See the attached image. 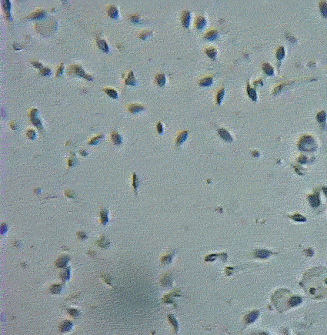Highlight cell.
Wrapping results in <instances>:
<instances>
[{
    "label": "cell",
    "mask_w": 327,
    "mask_h": 335,
    "mask_svg": "<svg viewBox=\"0 0 327 335\" xmlns=\"http://www.w3.org/2000/svg\"><path fill=\"white\" fill-rule=\"evenodd\" d=\"M206 25H207V20L206 19L205 16H198L196 18V20H195L194 26L198 30H202V29H203Z\"/></svg>",
    "instance_id": "4fadbf2b"
},
{
    "label": "cell",
    "mask_w": 327,
    "mask_h": 335,
    "mask_svg": "<svg viewBox=\"0 0 327 335\" xmlns=\"http://www.w3.org/2000/svg\"><path fill=\"white\" fill-rule=\"evenodd\" d=\"M217 133L219 137L223 140H224L225 142L232 143L233 141V137H232V136L230 134V133L226 129H225V128H219V129L217 130Z\"/></svg>",
    "instance_id": "9c48e42d"
},
{
    "label": "cell",
    "mask_w": 327,
    "mask_h": 335,
    "mask_svg": "<svg viewBox=\"0 0 327 335\" xmlns=\"http://www.w3.org/2000/svg\"><path fill=\"white\" fill-rule=\"evenodd\" d=\"M96 244L99 247H101V248L107 249L110 246L111 243H110V240H109L108 237H106V236L103 235L98 240H96Z\"/></svg>",
    "instance_id": "e0dca14e"
},
{
    "label": "cell",
    "mask_w": 327,
    "mask_h": 335,
    "mask_svg": "<svg viewBox=\"0 0 327 335\" xmlns=\"http://www.w3.org/2000/svg\"><path fill=\"white\" fill-rule=\"evenodd\" d=\"M70 267H66L60 272V277L63 281H67L70 278Z\"/></svg>",
    "instance_id": "484cf974"
},
{
    "label": "cell",
    "mask_w": 327,
    "mask_h": 335,
    "mask_svg": "<svg viewBox=\"0 0 327 335\" xmlns=\"http://www.w3.org/2000/svg\"><path fill=\"white\" fill-rule=\"evenodd\" d=\"M129 20L133 23H141V17L138 14H133L129 16Z\"/></svg>",
    "instance_id": "8d00e7d4"
},
{
    "label": "cell",
    "mask_w": 327,
    "mask_h": 335,
    "mask_svg": "<svg viewBox=\"0 0 327 335\" xmlns=\"http://www.w3.org/2000/svg\"><path fill=\"white\" fill-rule=\"evenodd\" d=\"M225 94H226V90L225 88H221L217 91L216 95V103L218 106L221 105L223 103V100L225 97Z\"/></svg>",
    "instance_id": "cb8c5ba5"
},
{
    "label": "cell",
    "mask_w": 327,
    "mask_h": 335,
    "mask_svg": "<svg viewBox=\"0 0 327 335\" xmlns=\"http://www.w3.org/2000/svg\"><path fill=\"white\" fill-rule=\"evenodd\" d=\"M96 46H97L99 50H101L105 53H110V46H109L108 43L105 39H102V38H97L96 39Z\"/></svg>",
    "instance_id": "7c38bea8"
},
{
    "label": "cell",
    "mask_w": 327,
    "mask_h": 335,
    "mask_svg": "<svg viewBox=\"0 0 327 335\" xmlns=\"http://www.w3.org/2000/svg\"><path fill=\"white\" fill-rule=\"evenodd\" d=\"M65 197H68V198L73 199V198H75V197H76V193H75L73 191V190H65Z\"/></svg>",
    "instance_id": "7bdbcfd3"
},
{
    "label": "cell",
    "mask_w": 327,
    "mask_h": 335,
    "mask_svg": "<svg viewBox=\"0 0 327 335\" xmlns=\"http://www.w3.org/2000/svg\"><path fill=\"white\" fill-rule=\"evenodd\" d=\"M67 74L72 77H79V78H82L87 81H93L94 78L91 75L86 73L85 69L80 65L78 64H73L69 66L67 69Z\"/></svg>",
    "instance_id": "6da1fadb"
},
{
    "label": "cell",
    "mask_w": 327,
    "mask_h": 335,
    "mask_svg": "<svg viewBox=\"0 0 327 335\" xmlns=\"http://www.w3.org/2000/svg\"><path fill=\"white\" fill-rule=\"evenodd\" d=\"M219 32H218L216 29H210V30H209L205 34L204 39H205L206 40L213 41L217 39L218 38H219Z\"/></svg>",
    "instance_id": "ffe728a7"
},
{
    "label": "cell",
    "mask_w": 327,
    "mask_h": 335,
    "mask_svg": "<svg viewBox=\"0 0 327 335\" xmlns=\"http://www.w3.org/2000/svg\"><path fill=\"white\" fill-rule=\"evenodd\" d=\"M77 237L81 240H86L88 238V235L85 232H83V231H80V232L77 233Z\"/></svg>",
    "instance_id": "ee69618b"
},
{
    "label": "cell",
    "mask_w": 327,
    "mask_h": 335,
    "mask_svg": "<svg viewBox=\"0 0 327 335\" xmlns=\"http://www.w3.org/2000/svg\"><path fill=\"white\" fill-rule=\"evenodd\" d=\"M152 34H153V32H152V31H150V30L142 31V32H140V34H139V38H140V39H142V40H146V39H147L148 38L151 37V36H152Z\"/></svg>",
    "instance_id": "f1b7e54d"
},
{
    "label": "cell",
    "mask_w": 327,
    "mask_h": 335,
    "mask_svg": "<svg viewBox=\"0 0 327 335\" xmlns=\"http://www.w3.org/2000/svg\"><path fill=\"white\" fill-rule=\"evenodd\" d=\"M111 141L116 146H120L123 143V137L122 135L117 131L112 132Z\"/></svg>",
    "instance_id": "9a60e30c"
},
{
    "label": "cell",
    "mask_w": 327,
    "mask_h": 335,
    "mask_svg": "<svg viewBox=\"0 0 327 335\" xmlns=\"http://www.w3.org/2000/svg\"><path fill=\"white\" fill-rule=\"evenodd\" d=\"M10 127L11 129L13 130H17L19 128H20V126H19V124H18V122H16V121H13V122H10Z\"/></svg>",
    "instance_id": "bcb514c9"
},
{
    "label": "cell",
    "mask_w": 327,
    "mask_h": 335,
    "mask_svg": "<svg viewBox=\"0 0 327 335\" xmlns=\"http://www.w3.org/2000/svg\"><path fill=\"white\" fill-rule=\"evenodd\" d=\"M124 84L129 86H136L138 83L136 79L133 70L128 72L126 76H124Z\"/></svg>",
    "instance_id": "8992f818"
},
{
    "label": "cell",
    "mask_w": 327,
    "mask_h": 335,
    "mask_svg": "<svg viewBox=\"0 0 327 335\" xmlns=\"http://www.w3.org/2000/svg\"><path fill=\"white\" fill-rule=\"evenodd\" d=\"M205 53L206 54L207 56L209 57V58H210L211 59L215 60V59H216V57H217L218 52H217V50H216L215 47L211 46V47H208V48L206 49Z\"/></svg>",
    "instance_id": "603a6c76"
},
{
    "label": "cell",
    "mask_w": 327,
    "mask_h": 335,
    "mask_svg": "<svg viewBox=\"0 0 327 335\" xmlns=\"http://www.w3.org/2000/svg\"><path fill=\"white\" fill-rule=\"evenodd\" d=\"M213 83V77L212 76H206L199 81L198 84L202 87H209Z\"/></svg>",
    "instance_id": "44dd1931"
},
{
    "label": "cell",
    "mask_w": 327,
    "mask_h": 335,
    "mask_svg": "<svg viewBox=\"0 0 327 335\" xmlns=\"http://www.w3.org/2000/svg\"><path fill=\"white\" fill-rule=\"evenodd\" d=\"M132 184H133V187L134 189L135 193L137 195V190H138L139 186H140V181L138 176L136 175V174H135V173L133 174V183H132Z\"/></svg>",
    "instance_id": "83f0119b"
},
{
    "label": "cell",
    "mask_w": 327,
    "mask_h": 335,
    "mask_svg": "<svg viewBox=\"0 0 327 335\" xmlns=\"http://www.w3.org/2000/svg\"><path fill=\"white\" fill-rule=\"evenodd\" d=\"M103 92L107 95L110 98L112 99H118V92L116 90L112 87H104L103 88Z\"/></svg>",
    "instance_id": "ac0fdd59"
},
{
    "label": "cell",
    "mask_w": 327,
    "mask_h": 335,
    "mask_svg": "<svg viewBox=\"0 0 327 335\" xmlns=\"http://www.w3.org/2000/svg\"><path fill=\"white\" fill-rule=\"evenodd\" d=\"M47 16V13L44 9H37L34 11L33 13H30L26 17L27 20H43Z\"/></svg>",
    "instance_id": "5b68a950"
},
{
    "label": "cell",
    "mask_w": 327,
    "mask_h": 335,
    "mask_svg": "<svg viewBox=\"0 0 327 335\" xmlns=\"http://www.w3.org/2000/svg\"><path fill=\"white\" fill-rule=\"evenodd\" d=\"M2 9H3V12H4V15H5V19H6V20L7 21H13V16H12V13H11V10H12V4H11V2L9 1V0H2Z\"/></svg>",
    "instance_id": "277c9868"
},
{
    "label": "cell",
    "mask_w": 327,
    "mask_h": 335,
    "mask_svg": "<svg viewBox=\"0 0 327 335\" xmlns=\"http://www.w3.org/2000/svg\"><path fill=\"white\" fill-rule=\"evenodd\" d=\"M26 136L28 140H35V139L37 138V133L33 129H28L26 130Z\"/></svg>",
    "instance_id": "f546056e"
},
{
    "label": "cell",
    "mask_w": 327,
    "mask_h": 335,
    "mask_svg": "<svg viewBox=\"0 0 327 335\" xmlns=\"http://www.w3.org/2000/svg\"><path fill=\"white\" fill-rule=\"evenodd\" d=\"M191 21V13L188 10H185L182 12L181 15V24L184 28H189Z\"/></svg>",
    "instance_id": "8fae6325"
},
{
    "label": "cell",
    "mask_w": 327,
    "mask_h": 335,
    "mask_svg": "<svg viewBox=\"0 0 327 335\" xmlns=\"http://www.w3.org/2000/svg\"><path fill=\"white\" fill-rule=\"evenodd\" d=\"M109 213L110 211L106 208H103L99 211V216H100V223L102 225L106 226L108 224L109 221H110V218H109Z\"/></svg>",
    "instance_id": "5bb4252c"
},
{
    "label": "cell",
    "mask_w": 327,
    "mask_h": 335,
    "mask_svg": "<svg viewBox=\"0 0 327 335\" xmlns=\"http://www.w3.org/2000/svg\"><path fill=\"white\" fill-rule=\"evenodd\" d=\"M284 56H285L284 48H283V46H281V47H279V48L278 49L277 52H276V57H277L278 59H282L284 57Z\"/></svg>",
    "instance_id": "74e56055"
},
{
    "label": "cell",
    "mask_w": 327,
    "mask_h": 335,
    "mask_svg": "<svg viewBox=\"0 0 327 335\" xmlns=\"http://www.w3.org/2000/svg\"><path fill=\"white\" fill-rule=\"evenodd\" d=\"M62 288H63L62 284H53V285L50 287V291H51V293L52 294H60V293L62 292Z\"/></svg>",
    "instance_id": "4316f807"
},
{
    "label": "cell",
    "mask_w": 327,
    "mask_h": 335,
    "mask_svg": "<svg viewBox=\"0 0 327 335\" xmlns=\"http://www.w3.org/2000/svg\"><path fill=\"white\" fill-rule=\"evenodd\" d=\"M247 93L248 96H249V98H251L253 101H256L257 99V94L256 90L254 89H253L252 87L249 86V85H247Z\"/></svg>",
    "instance_id": "1f68e13d"
},
{
    "label": "cell",
    "mask_w": 327,
    "mask_h": 335,
    "mask_svg": "<svg viewBox=\"0 0 327 335\" xmlns=\"http://www.w3.org/2000/svg\"><path fill=\"white\" fill-rule=\"evenodd\" d=\"M106 13L110 19L117 20L119 19V9L116 5H110L106 9Z\"/></svg>",
    "instance_id": "52a82bcc"
},
{
    "label": "cell",
    "mask_w": 327,
    "mask_h": 335,
    "mask_svg": "<svg viewBox=\"0 0 327 335\" xmlns=\"http://www.w3.org/2000/svg\"><path fill=\"white\" fill-rule=\"evenodd\" d=\"M56 23V21H52L50 23V21H47L43 23H39L37 24H35V29L37 32H39V33H41L42 35H46V33L50 34V32H54L56 29L57 26H53L50 27V26H52L53 24H55Z\"/></svg>",
    "instance_id": "3957f363"
},
{
    "label": "cell",
    "mask_w": 327,
    "mask_h": 335,
    "mask_svg": "<svg viewBox=\"0 0 327 335\" xmlns=\"http://www.w3.org/2000/svg\"><path fill=\"white\" fill-rule=\"evenodd\" d=\"M269 255V252L266 250H260L256 253V256L260 258H266Z\"/></svg>",
    "instance_id": "ab89813d"
},
{
    "label": "cell",
    "mask_w": 327,
    "mask_h": 335,
    "mask_svg": "<svg viewBox=\"0 0 327 335\" xmlns=\"http://www.w3.org/2000/svg\"><path fill=\"white\" fill-rule=\"evenodd\" d=\"M64 70H65V65H64V63H61L58 66V68H57L56 73V76L57 78L62 77L63 76Z\"/></svg>",
    "instance_id": "e575fe53"
},
{
    "label": "cell",
    "mask_w": 327,
    "mask_h": 335,
    "mask_svg": "<svg viewBox=\"0 0 327 335\" xmlns=\"http://www.w3.org/2000/svg\"><path fill=\"white\" fill-rule=\"evenodd\" d=\"M293 219L295 220H296V221H305V220H306V219L303 218L302 216H299V215H296V216H294Z\"/></svg>",
    "instance_id": "7dc6e473"
},
{
    "label": "cell",
    "mask_w": 327,
    "mask_h": 335,
    "mask_svg": "<svg viewBox=\"0 0 327 335\" xmlns=\"http://www.w3.org/2000/svg\"><path fill=\"white\" fill-rule=\"evenodd\" d=\"M310 204H311V205L313 206V207H317L320 203L318 196H313V197H310Z\"/></svg>",
    "instance_id": "d590c367"
},
{
    "label": "cell",
    "mask_w": 327,
    "mask_h": 335,
    "mask_svg": "<svg viewBox=\"0 0 327 335\" xmlns=\"http://www.w3.org/2000/svg\"><path fill=\"white\" fill-rule=\"evenodd\" d=\"M71 257L68 255H62L60 257H58L57 261H56V266L57 267H65L67 265L68 262L69 261Z\"/></svg>",
    "instance_id": "d6986e66"
},
{
    "label": "cell",
    "mask_w": 327,
    "mask_h": 335,
    "mask_svg": "<svg viewBox=\"0 0 327 335\" xmlns=\"http://www.w3.org/2000/svg\"><path fill=\"white\" fill-rule=\"evenodd\" d=\"M257 317H258V313H252L248 316V321L249 322H253L256 319Z\"/></svg>",
    "instance_id": "f6af8a7d"
},
{
    "label": "cell",
    "mask_w": 327,
    "mask_h": 335,
    "mask_svg": "<svg viewBox=\"0 0 327 335\" xmlns=\"http://www.w3.org/2000/svg\"><path fill=\"white\" fill-rule=\"evenodd\" d=\"M73 324L70 321H64L59 326V330L62 333H66L73 328Z\"/></svg>",
    "instance_id": "7402d4cb"
},
{
    "label": "cell",
    "mask_w": 327,
    "mask_h": 335,
    "mask_svg": "<svg viewBox=\"0 0 327 335\" xmlns=\"http://www.w3.org/2000/svg\"><path fill=\"white\" fill-rule=\"evenodd\" d=\"M127 110L131 114H137L146 110V107L139 103H131L128 105Z\"/></svg>",
    "instance_id": "30bf717a"
},
{
    "label": "cell",
    "mask_w": 327,
    "mask_h": 335,
    "mask_svg": "<svg viewBox=\"0 0 327 335\" xmlns=\"http://www.w3.org/2000/svg\"><path fill=\"white\" fill-rule=\"evenodd\" d=\"M189 130H183L177 135L175 140V145L176 147H180L181 146L186 142V140H187L188 137H189Z\"/></svg>",
    "instance_id": "ba28073f"
},
{
    "label": "cell",
    "mask_w": 327,
    "mask_h": 335,
    "mask_svg": "<svg viewBox=\"0 0 327 335\" xmlns=\"http://www.w3.org/2000/svg\"><path fill=\"white\" fill-rule=\"evenodd\" d=\"M77 163H78V160L76 158V154L75 153H72L70 157L68 159V167H73L77 165Z\"/></svg>",
    "instance_id": "4dcf8cb0"
},
{
    "label": "cell",
    "mask_w": 327,
    "mask_h": 335,
    "mask_svg": "<svg viewBox=\"0 0 327 335\" xmlns=\"http://www.w3.org/2000/svg\"><path fill=\"white\" fill-rule=\"evenodd\" d=\"M28 117H29V120L30 122L34 126L37 128L38 130L40 132H43L44 130V127H43V123L42 119L39 117V112L37 109L33 108L29 111L28 113Z\"/></svg>",
    "instance_id": "7a4b0ae2"
},
{
    "label": "cell",
    "mask_w": 327,
    "mask_h": 335,
    "mask_svg": "<svg viewBox=\"0 0 327 335\" xmlns=\"http://www.w3.org/2000/svg\"><path fill=\"white\" fill-rule=\"evenodd\" d=\"M31 62H32V65L34 66V67L36 68V69H39V70H40V69H42L43 66H43V64L42 63V62H39V61H38V60H32Z\"/></svg>",
    "instance_id": "b9f144b4"
},
{
    "label": "cell",
    "mask_w": 327,
    "mask_h": 335,
    "mask_svg": "<svg viewBox=\"0 0 327 335\" xmlns=\"http://www.w3.org/2000/svg\"><path fill=\"white\" fill-rule=\"evenodd\" d=\"M68 313L73 317H78L80 315V310H78L77 309H69L68 310Z\"/></svg>",
    "instance_id": "60d3db41"
},
{
    "label": "cell",
    "mask_w": 327,
    "mask_h": 335,
    "mask_svg": "<svg viewBox=\"0 0 327 335\" xmlns=\"http://www.w3.org/2000/svg\"><path fill=\"white\" fill-rule=\"evenodd\" d=\"M262 69H263V71L265 72L267 75H269V76H272V75H273V73H274L273 68H272V66L268 63L264 64L263 66H262Z\"/></svg>",
    "instance_id": "836d02e7"
},
{
    "label": "cell",
    "mask_w": 327,
    "mask_h": 335,
    "mask_svg": "<svg viewBox=\"0 0 327 335\" xmlns=\"http://www.w3.org/2000/svg\"><path fill=\"white\" fill-rule=\"evenodd\" d=\"M156 131L159 135H162L164 133V126L162 122H158L156 123Z\"/></svg>",
    "instance_id": "f35d334b"
},
{
    "label": "cell",
    "mask_w": 327,
    "mask_h": 335,
    "mask_svg": "<svg viewBox=\"0 0 327 335\" xmlns=\"http://www.w3.org/2000/svg\"><path fill=\"white\" fill-rule=\"evenodd\" d=\"M104 134H98L96 135V136H95V137H92V138L90 139V140H88V145L90 146H95V145H98V144L99 143L102 141V140L104 139Z\"/></svg>",
    "instance_id": "d4e9b609"
},
{
    "label": "cell",
    "mask_w": 327,
    "mask_h": 335,
    "mask_svg": "<svg viewBox=\"0 0 327 335\" xmlns=\"http://www.w3.org/2000/svg\"><path fill=\"white\" fill-rule=\"evenodd\" d=\"M80 153L82 156H86L87 155H88V152H87L86 150H85V149H81V150L80 151Z\"/></svg>",
    "instance_id": "c3c4849f"
},
{
    "label": "cell",
    "mask_w": 327,
    "mask_h": 335,
    "mask_svg": "<svg viewBox=\"0 0 327 335\" xmlns=\"http://www.w3.org/2000/svg\"><path fill=\"white\" fill-rule=\"evenodd\" d=\"M52 74L51 68L47 67V66H43L42 69L39 70V75L42 76H50Z\"/></svg>",
    "instance_id": "d6a6232c"
},
{
    "label": "cell",
    "mask_w": 327,
    "mask_h": 335,
    "mask_svg": "<svg viewBox=\"0 0 327 335\" xmlns=\"http://www.w3.org/2000/svg\"><path fill=\"white\" fill-rule=\"evenodd\" d=\"M155 83L159 87H164L166 84V76L164 73H157L154 79Z\"/></svg>",
    "instance_id": "2e32d148"
}]
</instances>
